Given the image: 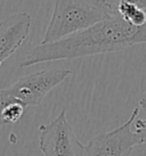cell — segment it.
<instances>
[{"label":"cell","mask_w":146,"mask_h":156,"mask_svg":"<svg viewBox=\"0 0 146 156\" xmlns=\"http://www.w3.org/2000/svg\"><path fill=\"white\" fill-rule=\"evenodd\" d=\"M139 44H146V24L133 26L115 14L60 41L39 44L26 55L21 66L115 52Z\"/></svg>","instance_id":"cell-1"},{"label":"cell","mask_w":146,"mask_h":156,"mask_svg":"<svg viewBox=\"0 0 146 156\" xmlns=\"http://www.w3.org/2000/svg\"><path fill=\"white\" fill-rule=\"evenodd\" d=\"M32 16L17 12L0 22V66L18 50L29 37Z\"/></svg>","instance_id":"cell-6"},{"label":"cell","mask_w":146,"mask_h":156,"mask_svg":"<svg viewBox=\"0 0 146 156\" xmlns=\"http://www.w3.org/2000/svg\"><path fill=\"white\" fill-rule=\"evenodd\" d=\"M139 114L135 108L127 121L114 130L95 136L86 146L85 156H130L135 146L142 145L137 134L133 131V122Z\"/></svg>","instance_id":"cell-4"},{"label":"cell","mask_w":146,"mask_h":156,"mask_svg":"<svg viewBox=\"0 0 146 156\" xmlns=\"http://www.w3.org/2000/svg\"><path fill=\"white\" fill-rule=\"evenodd\" d=\"M139 106H141V108L146 111V92L144 95L142 96V98L139 100Z\"/></svg>","instance_id":"cell-11"},{"label":"cell","mask_w":146,"mask_h":156,"mask_svg":"<svg viewBox=\"0 0 146 156\" xmlns=\"http://www.w3.org/2000/svg\"><path fill=\"white\" fill-rule=\"evenodd\" d=\"M103 2L108 5V7L116 14V8H118V6L121 4V2H123V1H133L135 4H137L139 7H142L143 9H146V0H102Z\"/></svg>","instance_id":"cell-10"},{"label":"cell","mask_w":146,"mask_h":156,"mask_svg":"<svg viewBox=\"0 0 146 156\" xmlns=\"http://www.w3.org/2000/svg\"><path fill=\"white\" fill-rule=\"evenodd\" d=\"M115 13L102 0H54V8L41 44H53L89 29Z\"/></svg>","instance_id":"cell-2"},{"label":"cell","mask_w":146,"mask_h":156,"mask_svg":"<svg viewBox=\"0 0 146 156\" xmlns=\"http://www.w3.org/2000/svg\"><path fill=\"white\" fill-rule=\"evenodd\" d=\"M71 74L69 69H49L24 75L8 87L9 91L26 107L38 106L55 87Z\"/></svg>","instance_id":"cell-5"},{"label":"cell","mask_w":146,"mask_h":156,"mask_svg":"<svg viewBox=\"0 0 146 156\" xmlns=\"http://www.w3.org/2000/svg\"><path fill=\"white\" fill-rule=\"evenodd\" d=\"M39 131L43 156H85L86 146L75 136L64 109L50 123L39 126Z\"/></svg>","instance_id":"cell-3"},{"label":"cell","mask_w":146,"mask_h":156,"mask_svg":"<svg viewBox=\"0 0 146 156\" xmlns=\"http://www.w3.org/2000/svg\"><path fill=\"white\" fill-rule=\"evenodd\" d=\"M133 132L137 134L142 144L146 143V119L145 120H141V119H136V121L133 122Z\"/></svg>","instance_id":"cell-9"},{"label":"cell","mask_w":146,"mask_h":156,"mask_svg":"<svg viewBox=\"0 0 146 156\" xmlns=\"http://www.w3.org/2000/svg\"><path fill=\"white\" fill-rule=\"evenodd\" d=\"M116 14L133 26L139 27L146 24V9H143L133 1L121 2L116 8Z\"/></svg>","instance_id":"cell-8"},{"label":"cell","mask_w":146,"mask_h":156,"mask_svg":"<svg viewBox=\"0 0 146 156\" xmlns=\"http://www.w3.org/2000/svg\"><path fill=\"white\" fill-rule=\"evenodd\" d=\"M25 105L18 100L8 88L0 89V126L14 124L21 120L26 111Z\"/></svg>","instance_id":"cell-7"}]
</instances>
